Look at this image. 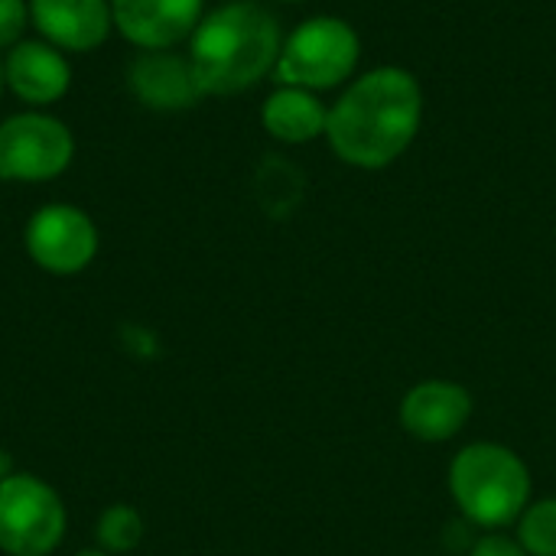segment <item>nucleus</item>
<instances>
[{"mask_svg": "<svg viewBox=\"0 0 556 556\" xmlns=\"http://www.w3.org/2000/svg\"><path fill=\"white\" fill-rule=\"evenodd\" d=\"M3 85L26 108L49 111L72 91V62L46 39H20L3 55Z\"/></svg>", "mask_w": 556, "mask_h": 556, "instance_id": "obj_9", "label": "nucleus"}, {"mask_svg": "<svg viewBox=\"0 0 556 556\" xmlns=\"http://www.w3.org/2000/svg\"><path fill=\"white\" fill-rule=\"evenodd\" d=\"M75 556H111V554H104V551L98 547V551H81V554H75Z\"/></svg>", "mask_w": 556, "mask_h": 556, "instance_id": "obj_19", "label": "nucleus"}, {"mask_svg": "<svg viewBox=\"0 0 556 556\" xmlns=\"http://www.w3.org/2000/svg\"><path fill=\"white\" fill-rule=\"evenodd\" d=\"M143 538V518L134 505H111L94 525V541L104 554H130Z\"/></svg>", "mask_w": 556, "mask_h": 556, "instance_id": "obj_14", "label": "nucleus"}, {"mask_svg": "<svg viewBox=\"0 0 556 556\" xmlns=\"http://www.w3.org/2000/svg\"><path fill=\"white\" fill-rule=\"evenodd\" d=\"M23 248L39 270L52 277H75L98 257L101 235L85 208L72 202H49L29 215Z\"/></svg>", "mask_w": 556, "mask_h": 556, "instance_id": "obj_7", "label": "nucleus"}, {"mask_svg": "<svg viewBox=\"0 0 556 556\" xmlns=\"http://www.w3.org/2000/svg\"><path fill=\"white\" fill-rule=\"evenodd\" d=\"M326 121H329V104L323 101V94L306 88L277 85L261 104L264 134L283 147H303L326 137Z\"/></svg>", "mask_w": 556, "mask_h": 556, "instance_id": "obj_13", "label": "nucleus"}, {"mask_svg": "<svg viewBox=\"0 0 556 556\" xmlns=\"http://www.w3.org/2000/svg\"><path fill=\"white\" fill-rule=\"evenodd\" d=\"M127 88L143 108L160 114L189 111L205 98L189 55L176 49L137 52L127 65Z\"/></svg>", "mask_w": 556, "mask_h": 556, "instance_id": "obj_11", "label": "nucleus"}, {"mask_svg": "<svg viewBox=\"0 0 556 556\" xmlns=\"http://www.w3.org/2000/svg\"><path fill=\"white\" fill-rule=\"evenodd\" d=\"M472 414V397L453 381H424L401 404V424L430 443L456 437Z\"/></svg>", "mask_w": 556, "mask_h": 556, "instance_id": "obj_12", "label": "nucleus"}, {"mask_svg": "<svg viewBox=\"0 0 556 556\" xmlns=\"http://www.w3.org/2000/svg\"><path fill=\"white\" fill-rule=\"evenodd\" d=\"M518 544L531 556H556V498L538 502L521 515Z\"/></svg>", "mask_w": 556, "mask_h": 556, "instance_id": "obj_15", "label": "nucleus"}, {"mask_svg": "<svg viewBox=\"0 0 556 556\" xmlns=\"http://www.w3.org/2000/svg\"><path fill=\"white\" fill-rule=\"evenodd\" d=\"M450 492L472 525L505 528L528 508L531 472L511 450L472 443L450 466Z\"/></svg>", "mask_w": 556, "mask_h": 556, "instance_id": "obj_3", "label": "nucleus"}, {"mask_svg": "<svg viewBox=\"0 0 556 556\" xmlns=\"http://www.w3.org/2000/svg\"><path fill=\"white\" fill-rule=\"evenodd\" d=\"M29 26L65 55H88L114 33L111 0H29Z\"/></svg>", "mask_w": 556, "mask_h": 556, "instance_id": "obj_10", "label": "nucleus"}, {"mask_svg": "<svg viewBox=\"0 0 556 556\" xmlns=\"http://www.w3.org/2000/svg\"><path fill=\"white\" fill-rule=\"evenodd\" d=\"M7 91V85H3V59H0V94Z\"/></svg>", "mask_w": 556, "mask_h": 556, "instance_id": "obj_20", "label": "nucleus"}, {"mask_svg": "<svg viewBox=\"0 0 556 556\" xmlns=\"http://www.w3.org/2000/svg\"><path fill=\"white\" fill-rule=\"evenodd\" d=\"M427 114L420 78L404 65L358 72L329 104L326 143L355 169H388L417 140Z\"/></svg>", "mask_w": 556, "mask_h": 556, "instance_id": "obj_1", "label": "nucleus"}, {"mask_svg": "<svg viewBox=\"0 0 556 556\" xmlns=\"http://www.w3.org/2000/svg\"><path fill=\"white\" fill-rule=\"evenodd\" d=\"M283 29L264 0H225L205 10L186 55L205 98H231L251 91L274 75Z\"/></svg>", "mask_w": 556, "mask_h": 556, "instance_id": "obj_2", "label": "nucleus"}, {"mask_svg": "<svg viewBox=\"0 0 556 556\" xmlns=\"http://www.w3.org/2000/svg\"><path fill=\"white\" fill-rule=\"evenodd\" d=\"M29 29V0H0V55L26 39Z\"/></svg>", "mask_w": 556, "mask_h": 556, "instance_id": "obj_16", "label": "nucleus"}, {"mask_svg": "<svg viewBox=\"0 0 556 556\" xmlns=\"http://www.w3.org/2000/svg\"><path fill=\"white\" fill-rule=\"evenodd\" d=\"M358 62H362L358 29L345 16L316 13L296 23L283 36L274 81L323 94L332 88H345L358 75Z\"/></svg>", "mask_w": 556, "mask_h": 556, "instance_id": "obj_4", "label": "nucleus"}, {"mask_svg": "<svg viewBox=\"0 0 556 556\" xmlns=\"http://www.w3.org/2000/svg\"><path fill=\"white\" fill-rule=\"evenodd\" d=\"M274 3H306V0H274Z\"/></svg>", "mask_w": 556, "mask_h": 556, "instance_id": "obj_21", "label": "nucleus"}, {"mask_svg": "<svg viewBox=\"0 0 556 556\" xmlns=\"http://www.w3.org/2000/svg\"><path fill=\"white\" fill-rule=\"evenodd\" d=\"M65 505L33 472H10L0 482V551L7 556H49L65 538Z\"/></svg>", "mask_w": 556, "mask_h": 556, "instance_id": "obj_6", "label": "nucleus"}, {"mask_svg": "<svg viewBox=\"0 0 556 556\" xmlns=\"http://www.w3.org/2000/svg\"><path fill=\"white\" fill-rule=\"evenodd\" d=\"M472 556H531L521 544H515V541H508V538H502V534H489V538H482L476 547H472Z\"/></svg>", "mask_w": 556, "mask_h": 556, "instance_id": "obj_17", "label": "nucleus"}, {"mask_svg": "<svg viewBox=\"0 0 556 556\" xmlns=\"http://www.w3.org/2000/svg\"><path fill=\"white\" fill-rule=\"evenodd\" d=\"M114 33L137 52L176 49L192 39L205 0H111Z\"/></svg>", "mask_w": 556, "mask_h": 556, "instance_id": "obj_8", "label": "nucleus"}, {"mask_svg": "<svg viewBox=\"0 0 556 556\" xmlns=\"http://www.w3.org/2000/svg\"><path fill=\"white\" fill-rule=\"evenodd\" d=\"M10 472H13V469H10V456H7V453L0 450V482H3V479H7Z\"/></svg>", "mask_w": 556, "mask_h": 556, "instance_id": "obj_18", "label": "nucleus"}, {"mask_svg": "<svg viewBox=\"0 0 556 556\" xmlns=\"http://www.w3.org/2000/svg\"><path fill=\"white\" fill-rule=\"evenodd\" d=\"M72 160L75 134L62 117L26 108L0 121V182H52Z\"/></svg>", "mask_w": 556, "mask_h": 556, "instance_id": "obj_5", "label": "nucleus"}]
</instances>
